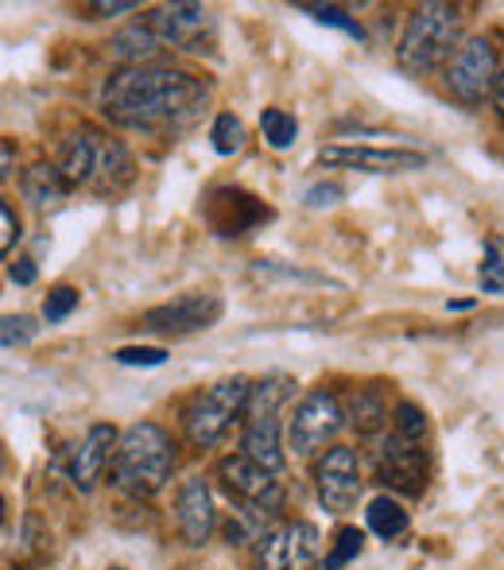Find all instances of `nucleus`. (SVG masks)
I'll use <instances>...</instances> for the list:
<instances>
[{
	"instance_id": "f257e3e1",
	"label": "nucleus",
	"mask_w": 504,
	"mask_h": 570,
	"mask_svg": "<svg viewBox=\"0 0 504 570\" xmlns=\"http://www.w3.org/2000/svg\"><path fill=\"white\" fill-rule=\"evenodd\" d=\"M210 86L171 67H121L101 86V114L128 132H179L202 117Z\"/></svg>"
},
{
	"instance_id": "f03ea898",
	"label": "nucleus",
	"mask_w": 504,
	"mask_h": 570,
	"mask_svg": "<svg viewBox=\"0 0 504 570\" xmlns=\"http://www.w3.org/2000/svg\"><path fill=\"white\" fill-rule=\"evenodd\" d=\"M59 171L67 187H82L90 195L117 198L132 187L136 164L121 140L106 136L101 128H78L59 151Z\"/></svg>"
},
{
	"instance_id": "7ed1b4c3",
	"label": "nucleus",
	"mask_w": 504,
	"mask_h": 570,
	"mask_svg": "<svg viewBox=\"0 0 504 570\" xmlns=\"http://www.w3.org/2000/svg\"><path fill=\"white\" fill-rule=\"evenodd\" d=\"M175 443L159 423H132L113 451V481L132 497H156L171 481Z\"/></svg>"
},
{
	"instance_id": "20e7f679",
	"label": "nucleus",
	"mask_w": 504,
	"mask_h": 570,
	"mask_svg": "<svg viewBox=\"0 0 504 570\" xmlns=\"http://www.w3.org/2000/svg\"><path fill=\"white\" fill-rule=\"evenodd\" d=\"M462 47V12L454 4H419L407 16V28L399 36V67L407 75H431L443 62H451V55H458Z\"/></svg>"
},
{
	"instance_id": "39448f33",
	"label": "nucleus",
	"mask_w": 504,
	"mask_h": 570,
	"mask_svg": "<svg viewBox=\"0 0 504 570\" xmlns=\"http://www.w3.org/2000/svg\"><path fill=\"white\" fill-rule=\"evenodd\" d=\"M249 389L253 384L245 376H229V381L210 384L206 392H198L190 400L187 415H182V428H187L190 443L195 446H214L226 439V431L234 428V420L245 412L249 404Z\"/></svg>"
},
{
	"instance_id": "423d86ee",
	"label": "nucleus",
	"mask_w": 504,
	"mask_h": 570,
	"mask_svg": "<svg viewBox=\"0 0 504 570\" xmlns=\"http://www.w3.org/2000/svg\"><path fill=\"white\" fill-rule=\"evenodd\" d=\"M346 428V412H342V400L330 392H307V396L295 404L291 423H287V446L299 458L318 454L326 443L338 439V431Z\"/></svg>"
},
{
	"instance_id": "0eeeda50",
	"label": "nucleus",
	"mask_w": 504,
	"mask_h": 570,
	"mask_svg": "<svg viewBox=\"0 0 504 570\" xmlns=\"http://www.w3.org/2000/svg\"><path fill=\"white\" fill-rule=\"evenodd\" d=\"M497 78H501V67H497V51L485 36H474L458 47V55L451 59L446 67V90L462 101V106H482V101L493 98L497 90Z\"/></svg>"
},
{
	"instance_id": "6e6552de",
	"label": "nucleus",
	"mask_w": 504,
	"mask_h": 570,
	"mask_svg": "<svg viewBox=\"0 0 504 570\" xmlns=\"http://www.w3.org/2000/svg\"><path fill=\"white\" fill-rule=\"evenodd\" d=\"M318 528L307 520H279L256 540V570H315Z\"/></svg>"
},
{
	"instance_id": "1a4fd4ad",
	"label": "nucleus",
	"mask_w": 504,
	"mask_h": 570,
	"mask_svg": "<svg viewBox=\"0 0 504 570\" xmlns=\"http://www.w3.org/2000/svg\"><path fill=\"white\" fill-rule=\"evenodd\" d=\"M144 23L156 31L159 43L175 47V51H214V16L202 4H159L144 16Z\"/></svg>"
},
{
	"instance_id": "9d476101",
	"label": "nucleus",
	"mask_w": 504,
	"mask_h": 570,
	"mask_svg": "<svg viewBox=\"0 0 504 570\" xmlns=\"http://www.w3.org/2000/svg\"><path fill=\"white\" fill-rule=\"evenodd\" d=\"M315 489L318 501L330 512H349L362 497V465H357V451L349 446H330L315 462Z\"/></svg>"
},
{
	"instance_id": "9b49d317",
	"label": "nucleus",
	"mask_w": 504,
	"mask_h": 570,
	"mask_svg": "<svg viewBox=\"0 0 504 570\" xmlns=\"http://www.w3.org/2000/svg\"><path fill=\"white\" fill-rule=\"evenodd\" d=\"M377 470L388 489L419 497L427 489V451H423V439H404L392 431L377 451Z\"/></svg>"
},
{
	"instance_id": "f8f14e48",
	"label": "nucleus",
	"mask_w": 504,
	"mask_h": 570,
	"mask_svg": "<svg viewBox=\"0 0 504 570\" xmlns=\"http://www.w3.org/2000/svg\"><path fill=\"white\" fill-rule=\"evenodd\" d=\"M218 478H221V485H226V493L237 497L241 504H253V509H264V512H279V504H284V485L276 481V473L249 462L245 454L221 458Z\"/></svg>"
},
{
	"instance_id": "ddd939ff",
	"label": "nucleus",
	"mask_w": 504,
	"mask_h": 570,
	"mask_svg": "<svg viewBox=\"0 0 504 570\" xmlns=\"http://www.w3.org/2000/svg\"><path fill=\"white\" fill-rule=\"evenodd\" d=\"M218 318H221V299H218V295L190 292V295H179V299L164 303V307H151L148 315H144V331L198 334V331H210Z\"/></svg>"
},
{
	"instance_id": "4468645a",
	"label": "nucleus",
	"mask_w": 504,
	"mask_h": 570,
	"mask_svg": "<svg viewBox=\"0 0 504 570\" xmlns=\"http://www.w3.org/2000/svg\"><path fill=\"white\" fill-rule=\"evenodd\" d=\"M318 164L349 167V171H369V175H399V171H423L427 159L407 148H346V144H330V148L318 151Z\"/></svg>"
},
{
	"instance_id": "2eb2a0df",
	"label": "nucleus",
	"mask_w": 504,
	"mask_h": 570,
	"mask_svg": "<svg viewBox=\"0 0 504 570\" xmlns=\"http://www.w3.org/2000/svg\"><path fill=\"white\" fill-rule=\"evenodd\" d=\"M175 520H179V532L190 548H202L210 543L214 528H218V512H214V493L202 478H187L175 497Z\"/></svg>"
},
{
	"instance_id": "dca6fc26",
	"label": "nucleus",
	"mask_w": 504,
	"mask_h": 570,
	"mask_svg": "<svg viewBox=\"0 0 504 570\" xmlns=\"http://www.w3.org/2000/svg\"><path fill=\"white\" fill-rule=\"evenodd\" d=\"M117 443H121V435H117L109 423H93V428L82 435V443L70 451L67 473H70V481L82 489V493H90V489L101 481V473H106L109 458H113V451H117Z\"/></svg>"
},
{
	"instance_id": "f3484780",
	"label": "nucleus",
	"mask_w": 504,
	"mask_h": 570,
	"mask_svg": "<svg viewBox=\"0 0 504 570\" xmlns=\"http://www.w3.org/2000/svg\"><path fill=\"white\" fill-rule=\"evenodd\" d=\"M279 420H245L241 431V454L249 462L264 465L268 473L284 470V439H279Z\"/></svg>"
},
{
	"instance_id": "a211bd4d",
	"label": "nucleus",
	"mask_w": 504,
	"mask_h": 570,
	"mask_svg": "<svg viewBox=\"0 0 504 570\" xmlns=\"http://www.w3.org/2000/svg\"><path fill=\"white\" fill-rule=\"evenodd\" d=\"M295 396V381L287 373H268L249 389V404H245V420H279L284 404Z\"/></svg>"
},
{
	"instance_id": "6ab92c4d",
	"label": "nucleus",
	"mask_w": 504,
	"mask_h": 570,
	"mask_svg": "<svg viewBox=\"0 0 504 570\" xmlns=\"http://www.w3.org/2000/svg\"><path fill=\"white\" fill-rule=\"evenodd\" d=\"M164 51V43L156 39V31L148 28V23H128L125 31H117L113 39H109V55L113 59H121L125 67H151V59Z\"/></svg>"
},
{
	"instance_id": "aec40b11",
	"label": "nucleus",
	"mask_w": 504,
	"mask_h": 570,
	"mask_svg": "<svg viewBox=\"0 0 504 570\" xmlns=\"http://www.w3.org/2000/svg\"><path fill=\"white\" fill-rule=\"evenodd\" d=\"M342 412H346L349 428H357V435H377L384 423H388V404H384L381 389H357L342 404Z\"/></svg>"
},
{
	"instance_id": "412c9836",
	"label": "nucleus",
	"mask_w": 504,
	"mask_h": 570,
	"mask_svg": "<svg viewBox=\"0 0 504 570\" xmlns=\"http://www.w3.org/2000/svg\"><path fill=\"white\" fill-rule=\"evenodd\" d=\"M20 190H23V198H28L31 206L47 210V206L62 203V195H67L70 187H67V179H62L59 164H36L31 171H23Z\"/></svg>"
},
{
	"instance_id": "4be33fe9",
	"label": "nucleus",
	"mask_w": 504,
	"mask_h": 570,
	"mask_svg": "<svg viewBox=\"0 0 504 570\" xmlns=\"http://www.w3.org/2000/svg\"><path fill=\"white\" fill-rule=\"evenodd\" d=\"M369 528L381 535V540H396V535L407 532V512L399 501H392V497H377V501H369Z\"/></svg>"
},
{
	"instance_id": "5701e85b",
	"label": "nucleus",
	"mask_w": 504,
	"mask_h": 570,
	"mask_svg": "<svg viewBox=\"0 0 504 570\" xmlns=\"http://www.w3.org/2000/svg\"><path fill=\"white\" fill-rule=\"evenodd\" d=\"M260 132L276 151H287L295 140H299V120L287 114V109H264V114H260Z\"/></svg>"
},
{
	"instance_id": "b1692460",
	"label": "nucleus",
	"mask_w": 504,
	"mask_h": 570,
	"mask_svg": "<svg viewBox=\"0 0 504 570\" xmlns=\"http://www.w3.org/2000/svg\"><path fill=\"white\" fill-rule=\"evenodd\" d=\"M210 144L218 156H234V151L245 148V125L237 114H218L210 125Z\"/></svg>"
},
{
	"instance_id": "393cba45",
	"label": "nucleus",
	"mask_w": 504,
	"mask_h": 570,
	"mask_svg": "<svg viewBox=\"0 0 504 570\" xmlns=\"http://www.w3.org/2000/svg\"><path fill=\"white\" fill-rule=\"evenodd\" d=\"M477 284H482L485 295H501L504 292V256H501L497 240H485L482 268H477Z\"/></svg>"
},
{
	"instance_id": "a878e982",
	"label": "nucleus",
	"mask_w": 504,
	"mask_h": 570,
	"mask_svg": "<svg viewBox=\"0 0 504 570\" xmlns=\"http://www.w3.org/2000/svg\"><path fill=\"white\" fill-rule=\"evenodd\" d=\"M362 543H365V535L357 532V528H342L338 540H334V548L326 551L323 570H342V567H349L357 556H362Z\"/></svg>"
},
{
	"instance_id": "bb28decb",
	"label": "nucleus",
	"mask_w": 504,
	"mask_h": 570,
	"mask_svg": "<svg viewBox=\"0 0 504 570\" xmlns=\"http://www.w3.org/2000/svg\"><path fill=\"white\" fill-rule=\"evenodd\" d=\"M36 334H39V326L31 315H4V323H0V342H4V350L28 345Z\"/></svg>"
},
{
	"instance_id": "cd10ccee",
	"label": "nucleus",
	"mask_w": 504,
	"mask_h": 570,
	"mask_svg": "<svg viewBox=\"0 0 504 570\" xmlns=\"http://www.w3.org/2000/svg\"><path fill=\"white\" fill-rule=\"evenodd\" d=\"M75 307H78V292L70 284H59V287H51V295H47L43 318H47V323H62V318H67Z\"/></svg>"
},
{
	"instance_id": "c85d7f7f",
	"label": "nucleus",
	"mask_w": 504,
	"mask_h": 570,
	"mask_svg": "<svg viewBox=\"0 0 504 570\" xmlns=\"http://www.w3.org/2000/svg\"><path fill=\"white\" fill-rule=\"evenodd\" d=\"M253 272L260 279H303V284H330L326 276H315V272H299V268H287L279 261H256Z\"/></svg>"
},
{
	"instance_id": "c756f323",
	"label": "nucleus",
	"mask_w": 504,
	"mask_h": 570,
	"mask_svg": "<svg viewBox=\"0 0 504 570\" xmlns=\"http://www.w3.org/2000/svg\"><path fill=\"white\" fill-rule=\"evenodd\" d=\"M121 365H140V368H156L167 361V350H159V345H125V350L113 353Z\"/></svg>"
},
{
	"instance_id": "7c9ffc66",
	"label": "nucleus",
	"mask_w": 504,
	"mask_h": 570,
	"mask_svg": "<svg viewBox=\"0 0 504 570\" xmlns=\"http://www.w3.org/2000/svg\"><path fill=\"white\" fill-rule=\"evenodd\" d=\"M392 431L404 439H423V431H427V420H423V412L415 404H399L396 407V420H392Z\"/></svg>"
},
{
	"instance_id": "2f4dec72",
	"label": "nucleus",
	"mask_w": 504,
	"mask_h": 570,
	"mask_svg": "<svg viewBox=\"0 0 504 570\" xmlns=\"http://www.w3.org/2000/svg\"><path fill=\"white\" fill-rule=\"evenodd\" d=\"M303 8H307V12L315 16V20L334 23V28H342V31H349V36L362 39V28H357V20H349V16L342 12V8H323V4H303Z\"/></svg>"
},
{
	"instance_id": "473e14b6",
	"label": "nucleus",
	"mask_w": 504,
	"mask_h": 570,
	"mask_svg": "<svg viewBox=\"0 0 504 570\" xmlns=\"http://www.w3.org/2000/svg\"><path fill=\"white\" fill-rule=\"evenodd\" d=\"M16 240H20V218H16L12 203H0V253H12Z\"/></svg>"
},
{
	"instance_id": "72a5a7b5",
	"label": "nucleus",
	"mask_w": 504,
	"mask_h": 570,
	"mask_svg": "<svg viewBox=\"0 0 504 570\" xmlns=\"http://www.w3.org/2000/svg\"><path fill=\"white\" fill-rule=\"evenodd\" d=\"M36 276H39V268H36V261H28V256H20L16 264H8V279H12V284L31 287L36 284Z\"/></svg>"
},
{
	"instance_id": "f704fd0d",
	"label": "nucleus",
	"mask_w": 504,
	"mask_h": 570,
	"mask_svg": "<svg viewBox=\"0 0 504 570\" xmlns=\"http://www.w3.org/2000/svg\"><path fill=\"white\" fill-rule=\"evenodd\" d=\"M90 12H98V16H125V12H136V0H98V4H90Z\"/></svg>"
},
{
	"instance_id": "c9c22d12",
	"label": "nucleus",
	"mask_w": 504,
	"mask_h": 570,
	"mask_svg": "<svg viewBox=\"0 0 504 570\" xmlns=\"http://www.w3.org/2000/svg\"><path fill=\"white\" fill-rule=\"evenodd\" d=\"M338 195H342L338 187H318V190H310V195H307V203L310 206H330V198H338Z\"/></svg>"
},
{
	"instance_id": "e433bc0d",
	"label": "nucleus",
	"mask_w": 504,
	"mask_h": 570,
	"mask_svg": "<svg viewBox=\"0 0 504 570\" xmlns=\"http://www.w3.org/2000/svg\"><path fill=\"white\" fill-rule=\"evenodd\" d=\"M0 179H12V140L0 144Z\"/></svg>"
},
{
	"instance_id": "4c0bfd02",
	"label": "nucleus",
	"mask_w": 504,
	"mask_h": 570,
	"mask_svg": "<svg viewBox=\"0 0 504 570\" xmlns=\"http://www.w3.org/2000/svg\"><path fill=\"white\" fill-rule=\"evenodd\" d=\"M493 101H497V109L504 117V67H501V78H497V90H493Z\"/></svg>"
},
{
	"instance_id": "58836bf2",
	"label": "nucleus",
	"mask_w": 504,
	"mask_h": 570,
	"mask_svg": "<svg viewBox=\"0 0 504 570\" xmlns=\"http://www.w3.org/2000/svg\"><path fill=\"white\" fill-rule=\"evenodd\" d=\"M446 307H451V311H470V307H474V299H454V303H446Z\"/></svg>"
}]
</instances>
